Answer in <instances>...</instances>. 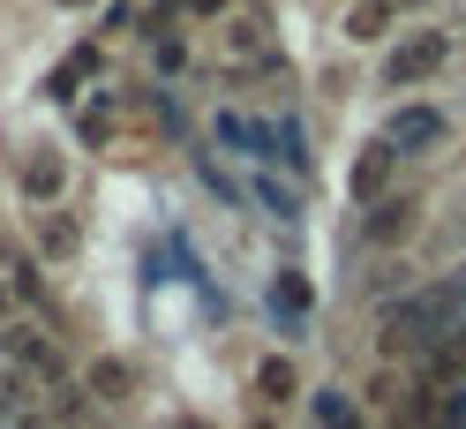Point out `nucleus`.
Listing matches in <instances>:
<instances>
[{
  "instance_id": "nucleus-8",
  "label": "nucleus",
  "mask_w": 466,
  "mask_h": 429,
  "mask_svg": "<svg viewBox=\"0 0 466 429\" xmlns=\"http://www.w3.org/2000/svg\"><path fill=\"white\" fill-rule=\"evenodd\" d=\"M61 196H68V158L61 151H31L23 158V204L31 211H61Z\"/></svg>"
},
{
  "instance_id": "nucleus-14",
  "label": "nucleus",
  "mask_w": 466,
  "mask_h": 429,
  "mask_svg": "<svg viewBox=\"0 0 466 429\" xmlns=\"http://www.w3.org/2000/svg\"><path fill=\"white\" fill-rule=\"evenodd\" d=\"M271 301L286 309V317H301V309H309V286H301V279H279V286H271Z\"/></svg>"
},
{
  "instance_id": "nucleus-3",
  "label": "nucleus",
  "mask_w": 466,
  "mask_h": 429,
  "mask_svg": "<svg viewBox=\"0 0 466 429\" xmlns=\"http://www.w3.org/2000/svg\"><path fill=\"white\" fill-rule=\"evenodd\" d=\"M391 181H399V151H391L384 136H376V143H361V151H354V166H346V196H354L361 211H376V204L391 196Z\"/></svg>"
},
{
  "instance_id": "nucleus-16",
  "label": "nucleus",
  "mask_w": 466,
  "mask_h": 429,
  "mask_svg": "<svg viewBox=\"0 0 466 429\" xmlns=\"http://www.w3.org/2000/svg\"><path fill=\"white\" fill-rule=\"evenodd\" d=\"M248 429H279V422H271V414H256V422H248Z\"/></svg>"
},
{
  "instance_id": "nucleus-10",
  "label": "nucleus",
  "mask_w": 466,
  "mask_h": 429,
  "mask_svg": "<svg viewBox=\"0 0 466 429\" xmlns=\"http://www.w3.org/2000/svg\"><path fill=\"white\" fill-rule=\"evenodd\" d=\"M294 392H301V369L286 362V354H271L264 369H256V399H264V407H286Z\"/></svg>"
},
{
  "instance_id": "nucleus-15",
  "label": "nucleus",
  "mask_w": 466,
  "mask_h": 429,
  "mask_svg": "<svg viewBox=\"0 0 466 429\" xmlns=\"http://www.w3.org/2000/svg\"><path fill=\"white\" fill-rule=\"evenodd\" d=\"M391 8H399V15H421V8H436V0H391Z\"/></svg>"
},
{
  "instance_id": "nucleus-7",
  "label": "nucleus",
  "mask_w": 466,
  "mask_h": 429,
  "mask_svg": "<svg viewBox=\"0 0 466 429\" xmlns=\"http://www.w3.org/2000/svg\"><path fill=\"white\" fill-rule=\"evenodd\" d=\"M218 61H226V76H256V68H279L271 53H264V23H256V15H233L226 31H218Z\"/></svg>"
},
{
  "instance_id": "nucleus-2",
  "label": "nucleus",
  "mask_w": 466,
  "mask_h": 429,
  "mask_svg": "<svg viewBox=\"0 0 466 429\" xmlns=\"http://www.w3.org/2000/svg\"><path fill=\"white\" fill-rule=\"evenodd\" d=\"M444 61H451V31H406L384 53V83H391V91H414V83L444 76Z\"/></svg>"
},
{
  "instance_id": "nucleus-13",
  "label": "nucleus",
  "mask_w": 466,
  "mask_h": 429,
  "mask_svg": "<svg viewBox=\"0 0 466 429\" xmlns=\"http://www.w3.org/2000/svg\"><path fill=\"white\" fill-rule=\"evenodd\" d=\"M316 429H361L354 399H346V392H316Z\"/></svg>"
},
{
  "instance_id": "nucleus-17",
  "label": "nucleus",
  "mask_w": 466,
  "mask_h": 429,
  "mask_svg": "<svg viewBox=\"0 0 466 429\" xmlns=\"http://www.w3.org/2000/svg\"><path fill=\"white\" fill-rule=\"evenodd\" d=\"M181 429H203V422H181Z\"/></svg>"
},
{
  "instance_id": "nucleus-5",
  "label": "nucleus",
  "mask_w": 466,
  "mask_h": 429,
  "mask_svg": "<svg viewBox=\"0 0 466 429\" xmlns=\"http://www.w3.org/2000/svg\"><path fill=\"white\" fill-rule=\"evenodd\" d=\"M414 226H421V189H406V196L391 189L384 204H376V211L361 219V234H369V249H399L406 234H414Z\"/></svg>"
},
{
  "instance_id": "nucleus-12",
  "label": "nucleus",
  "mask_w": 466,
  "mask_h": 429,
  "mask_svg": "<svg viewBox=\"0 0 466 429\" xmlns=\"http://www.w3.org/2000/svg\"><path fill=\"white\" fill-rule=\"evenodd\" d=\"M91 68H98V46H76V53H68V61H61V68H53V98H76V83H83V76H91Z\"/></svg>"
},
{
  "instance_id": "nucleus-9",
  "label": "nucleus",
  "mask_w": 466,
  "mask_h": 429,
  "mask_svg": "<svg viewBox=\"0 0 466 429\" xmlns=\"http://www.w3.org/2000/svg\"><path fill=\"white\" fill-rule=\"evenodd\" d=\"M339 31L354 46H376V38H399V8L391 0H354V8L339 15Z\"/></svg>"
},
{
  "instance_id": "nucleus-6",
  "label": "nucleus",
  "mask_w": 466,
  "mask_h": 429,
  "mask_svg": "<svg viewBox=\"0 0 466 429\" xmlns=\"http://www.w3.org/2000/svg\"><path fill=\"white\" fill-rule=\"evenodd\" d=\"M31 249H38V264H76L83 256V219L76 211H31Z\"/></svg>"
},
{
  "instance_id": "nucleus-1",
  "label": "nucleus",
  "mask_w": 466,
  "mask_h": 429,
  "mask_svg": "<svg viewBox=\"0 0 466 429\" xmlns=\"http://www.w3.org/2000/svg\"><path fill=\"white\" fill-rule=\"evenodd\" d=\"M459 301H466V279H436V286H414L384 309V354H429L436 339L459 324Z\"/></svg>"
},
{
  "instance_id": "nucleus-4",
  "label": "nucleus",
  "mask_w": 466,
  "mask_h": 429,
  "mask_svg": "<svg viewBox=\"0 0 466 429\" xmlns=\"http://www.w3.org/2000/svg\"><path fill=\"white\" fill-rule=\"evenodd\" d=\"M451 136V121H444V113H436V106H399L391 113V121H384V143H391V151L406 158V151H436V143H444Z\"/></svg>"
},
{
  "instance_id": "nucleus-11",
  "label": "nucleus",
  "mask_w": 466,
  "mask_h": 429,
  "mask_svg": "<svg viewBox=\"0 0 466 429\" xmlns=\"http://www.w3.org/2000/svg\"><path fill=\"white\" fill-rule=\"evenodd\" d=\"M91 392H98V399H128V392H136V369H128L121 354H98V362H91Z\"/></svg>"
}]
</instances>
